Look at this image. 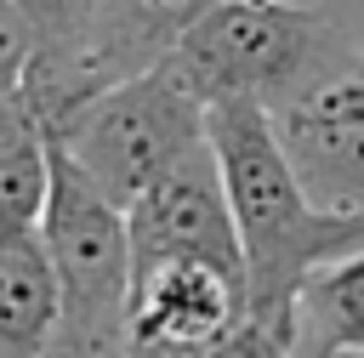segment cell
I'll use <instances>...</instances> for the list:
<instances>
[{
  "instance_id": "6",
  "label": "cell",
  "mask_w": 364,
  "mask_h": 358,
  "mask_svg": "<svg viewBox=\"0 0 364 358\" xmlns=\"http://www.w3.org/2000/svg\"><path fill=\"white\" fill-rule=\"evenodd\" d=\"M131 261L136 273L154 261H210L233 278L250 284L245 273V244H239V222L228 205V182L216 165V148H193L171 176H159L131 210Z\"/></svg>"
},
{
  "instance_id": "1",
  "label": "cell",
  "mask_w": 364,
  "mask_h": 358,
  "mask_svg": "<svg viewBox=\"0 0 364 358\" xmlns=\"http://www.w3.org/2000/svg\"><path fill=\"white\" fill-rule=\"evenodd\" d=\"M205 114L245 244L250 313H296L318 267L364 250V210H324L301 188L262 102H216Z\"/></svg>"
},
{
  "instance_id": "10",
  "label": "cell",
  "mask_w": 364,
  "mask_h": 358,
  "mask_svg": "<svg viewBox=\"0 0 364 358\" xmlns=\"http://www.w3.org/2000/svg\"><path fill=\"white\" fill-rule=\"evenodd\" d=\"M296 358H364V250L318 267L296 301Z\"/></svg>"
},
{
  "instance_id": "5",
  "label": "cell",
  "mask_w": 364,
  "mask_h": 358,
  "mask_svg": "<svg viewBox=\"0 0 364 358\" xmlns=\"http://www.w3.org/2000/svg\"><path fill=\"white\" fill-rule=\"evenodd\" d=\"M284 159L324 210H364V40L267 108Z\"/></svg>"
},
{
  "instance_id": "13",
  "label": "cell",
  "mask_w": 364,
  "mask_h": 358,
  "mask_svg": "<svg viewBox=\"0 0 364 358\" xmlns=\"http://www.w3.org/2000/svg\"><path fill=\"white\" fill-rule=\"evenodd\" d=\"M34 63H40V45H34L28 17H23L11 0H0V114L17 108V102L28 97Z\"/></svg>"
},
{
  "instance_id": "3",
  "label": "cell",
  "mask_w": 364,
  "mask_h": 358,
  "mask_svg": "<svg viewBox=\"0 0 364 358\" xmlns=\"http://www.w3.org/2000/svg\"><path fill=\"white\" fill-rule=\"evenodd\" d=\"M57 267V347L51 358H131V295H136V261H131V227L125 210L97 193L80 165L51 136V199L40 222Z\"/></svg>"
},
{
  "instance_id": "4",
  "label": "cell",
  "mask_w": 364,
  "mask_h": 358,
  "mask_svg": "<svg viewBox=\"0 0 364 358\" xmlns=\"http://www.w3.org/2000/svg\"><path fill=\"white\" fill-rule=\"evenodd\" d=\"M51 136L97 193L131 210L159 176L210 142V114L165 68H148L80 102L63 125H51Z\"/></svg>"
},
{
  "instance_id": "7",
  "label": "cell",
  "mask_w": 364,
  "mask_h": 358,
  "mask_svg": "<svg viewBox=\"0 0 364 358\" xmlns=\"http://www.w3.org/2000/svg\"><path fill=\"white\" fill-rule=\"evenodd\" d=\"M216 6H228V0H102V6H97V23H91V40H85V51H80V63H74V74H68L51 97H34L40 114H46V125H63V119H68L80 102H91L97 91H108V85H119V80H131V74L159 68V63L182 45V34H188L193 23H205Z\"/></svg>"
},
{
  "instance_id": "14",
  "label": "cell",
  "mask_w": 364,
  "mask_h": 358,
  "mask_svg": "<svg viewBox=\"0 0 364 358\" xmlns=\"http://www.w3.org/2000/svg\"><path fill=\"white\" fill-rule=\"evenodd\" d=\"M131 358H199V352H131Z\"/></svg>"
},
{
  "instance_id": "11",
  "label": "cell",
  "mask_w": 364,
  "mask_h": 358,
  "mask_svg": "<svg viewBox=\"0 0 364 358\" xmlns=\"http://www.w3.org/2000/svg\"><path fill=\"white\" fill-rule=\"evenodd\" d=\"M23 17H28V28H34V45H40V63H34V97H51L68 74H74V63H80V51H85V40H91V23H97V6L102 0H11Z\"/></svg>"
},
{
  "instance_id": "2",
  "label": "cell",
  "mask_w": 364,
  "mask_h": 358,
  "mask_svg": "<svg viewBox=\"0 0 364 358\" xmlns=\"http://www.w3.org/2000/svg\"><path fill=\"white\" fill-rule=\"evenodd\" d=\"M353 40H358L353 23L324 0H228L205 23H193L159 68L205 108L216 102L273 108Z\"/></svg>"
},
{
  "instance_id": "9",
  "label": "cell",
  "mask_w": 364,
  "mask_h": 358,
  "mask_svg": "<svg viewBox=\"0 0 364 358\" xmlns=\"http://www.w3.org/2000/svg\"><path fill=\"white\" fill-rule=\"evenodd\" d=\"M57 318L63 295L46 233L0 222V358H51Z\"/></svg>"
},
{
  "instance_id": "12",
  "label": "cell",
  "mask_w": 364,
  "mask_h": 358,
  "mask_svg": "<svg viewBox=\"0 0 364 358\" xmlns=\"http://www.w3.org/2000/svg\"><path fill=\"white\" fill-rule=\"evenodd\" d=\"M296 352H301L296 313H245V324H233L199 358H296Z\"/></svg>"
},
{
  "instance_id": "8",
  "label": "cell",
  "mask_w": 364,
  "mask_h": 358,
  "mask_svg": "<svg viewBox=\"0 0 364 358\" xmlns=\"http://www.w3.org/2000/svg\"><path fill=\"white\" fill-rule=\"evenodd\" d=\"M250 313V284L210 261H154L131 295V352H205Z\"/></svg>"
}]
</instances>
